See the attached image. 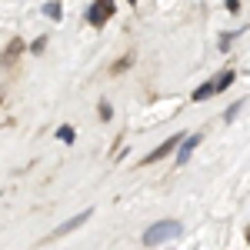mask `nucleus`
Here are the masks:
<instances>
[{
    "label": "nucleus",
    "mask_w": 250,
    "mask_h": 250,
    "mask_svg": "<svg viewBox=\"0 0 250 250\" xmlns=\"http://www.w3.org/2000/svg\"><path fill=\"white\" fill-rule=\"evenodd\" d=\"M184 233V227L177 224V220H157L150 224L147 230H144V247H157V244H164V240H177Z\"/></svg>",
    "instance_id": "nucleus-1"
},
{
    "label": "nucleus",
    "mask_w": 250,
    "mask_h": 250,
    "mask_svg": "<svg viewBox=\"0 0 250 250\" xmlns=\"http://www.w3.org/2000/svg\"><path fill=\"white\" fill-rule=\"evenodd\" d=\"M114 10H117L114 0H94V3L87 7V23H90V27H104Z\"/></svg>",
    "instance_id": "nucleus-2"
},
{
    "label": "nucleus",
    "mask_w": 250,
    "mask_h": 250,
    "mask_svg": "<svg viewBox=\"0 0 250 250\" xmlns=\"http://www.w3.org/2000/svg\"><path fill=\"white\" fill-rule=\"evenodd\" d=\"M180 140H184V134H173L170 140H164V144H160L157 150H150V154L144 157V164H157V160H164L167 154H173V150L180 147Z\"/></svg>",
    "instance_id": "nucleus-3"
},
{
    "label": "nucleus",
    "mask_w": 250,
    "mask_h": 250,
    "mask_svg": "<svg viewBox=\"0 0 250 250\" xmlns=\"http://www.w3.org/2000/svg\"><path fill=\"white\" fill-rule=\"evenodd\" d=\"M200 140H204L200 134H184L180 150H177V167H187V160H190V154L197 150V144H200Z\"/></svg>",
    "instance_id": "nucleus-4"
},
{
    "label": "nucleus",
    "mask_w": 250,
    "mask_h": 250,
    "mask_svg": "<svg viewBox=\"0 0 250 250\" xmlns=\"http://www.w3.org/2000/svg\"><path fill=\"white\" fill-rule=\"evenodd\" d=\"M90 213H94V210H80L77 217H70L67 224H60V227H57V230H54V233H50V237H67V233H74V230H77V227H83V224L90 220Z\"/></svg>",
    "instance_id": "nucleus-5"
},
{
    "label": "nucleus",
    "mask_w": 250,
    "mask_h": 250,
    "mask_svg": "<svg viewBox=\"0 0 250 250\" xmlns=\"http://www.w3.org/2000/svg\"><path fill=\"white\" fill-rule=\"evenodd\" d=\"M233 80H237V74H233V70H224V74H217V77L210 80V83H213V94H220V90H227V87H230Z\"/></svg>",
    "instance_id": "nucleus-6"
},
{
    "label": "nucleus",
    "mask_w": 250,
    "mask_h": 250,
    "mask_svg": "<svg viewBox=\"0 0 250 250\" xmlns=\"http://www.w3.org/2000/svg\"><path fill=\"white\" fill-rule=\"evenodd\" d=\"M244 104H247V100H233L230 107L224 110V124H233V120H237V114L244 110Z\"/></svg>",
    "instance_id": "nucleus-7"
},
{
    "label": "nucleus",
    "mask_w": 250,
    "mask_h": 250,
    "mask_svg": "<svg viewBox=\"0 0 250 250\" xmlns=\"http://www.w3.org/2000/svg\"><path fill=\"white\" fill-rule=\"evenodd\" d=\"M43 14H47L50 20H60V17H63V10H60V3H57V0H50V3H43Z\"/></svg>",
    "instance_id": "nucleus-8"
},
{
    "label": "nucleus",
    "mask_w": 250,
    "mask_h": 250,
    "mask_svg": "<svg viewBox=\"0 0 250 250\" xmlns=\"http://www.w3.org/2000/svg\"><path fill=\"white\" fill-rule=\"evenodd\" d=\"M57 137L63 140V144H74V137H77V130H74L70 124H63V127H57Z\"/></svg>",
    "instance_id": "nucleus-9"
},
{
    "label": "nucleus",
    "mask_w": 250,
    "mask_h": 250,
    "mask_svg": "<svg viewBox=\"0 0 250 250\" xmlns=\"http://www.w3.org/2000/svg\"><path fill=\"white\" fill-rule=\"evenodd\" d=\"M207 97H213V83H210V80H207L200 90H193V100H197V104H200V100H207Z\"/></svg>",
    "instance_id": "nucleus-10"
},
{
    "label": "nucleus",
    "mask_w": 250,
    "mask_h": 250,
    "mask_svg": "<svg viewBox=\"0 0 250 250\" xmlns=\"http://www.w3.org/2000/svg\"><path fill=\"white\" fill-rule=\"evenodd\" d=\"M240 37V30H237V34H224V37H220V43H217V47H220V50H224V54H227V50H230V43L233 40Z\"/></svg>",
    "instance_id": "nucleus-11"
},
{
    "label": "nucleus",
    "mask_w": 250,
    "mask_h": 250,
    "mask_svg": "<svg viewBox=\"0 0 250 250\" xmlns=\"http://www.w3.org/2000/svg\"><path fill=\"white\" fill-rule=\"evenodd\" d=\"M100 120H114V107H110V100H100Z\"/></svg>",
    "instance_id": "nucleus-12"
},
{
    "label": "nucleus",
    "mask_w": 250,
    "mask_h": 250,
    "mask_svg": "<svg viewBox=\"0 0 250 250\" xmlns=\"http://www.w3.org/2000/svg\"><path fill=\"white\" fill-rule=\"evenodd\" d=\"M224 7H227V10H230V14H237V10H240V0H227V3H224Z\"/></svg>",
    "instance_id": "nucleus-13"
},
{
    "label": "nucleus",
    "mask_w": 250,
    "mask_h": 250,
    "mask_svg": "<svg viewBox=\"0 0 250 250\" xmlns=\"http://www.w3.org/2000/svg\"><path fill=\"white\" fill-rule=\"evenodd\" d=\"M0 100H3V94H0Z\"/></svg>",
    "instance_id": "nucleus-14"
},
{
    "label": "nucleus",
    "mask_w": 250,
    "mask_h": 250,
    "mask_svg": "<svg viewBox=\"0 0 250 250\" xmlns=\"http://www.w3.org/2000/svg\"><path fill=\"white\" fill-rule=\"evenodd\" d=\"M130 3H137V0H130Z\"/></svg>",
    "instance_id": "nucleus-15"
}]
</instances>
